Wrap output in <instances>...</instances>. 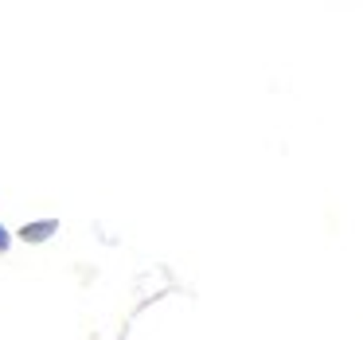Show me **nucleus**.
Returning <instances> with one entry per match:
<instances>
[{
  "instance_id": "nucleus-2",
  "label": "nucleus",
  "mask_w": 363,
  "mask_h": 340,
  "mask_svg": "<svg viewBox=\"0 0 363 340\" xmlns=\"http://www.w3.org/2000/svg\"><path fill=\"white\" fill-rule=\"evenodd\" d=\"M4 246H9V235H4V227H0V251H4Z\"/></svg>"
},
{
  "instance_id": "nucleus-1",
  "label": "nucleus",
  "mask_w": 363,
  "mask_h": 340,
  "mask_svg": "<svg viewBox=\"0 0 363 340\" xmlns=\"http://www.w3.org/2000/svg\"><path fill=\"white\" fill-rule=\"evenodd\" d=\"M51 231H55V219H43L40 227H24V238H28V243H35V238H48Z\"/></svg>"
}]
</instances>
